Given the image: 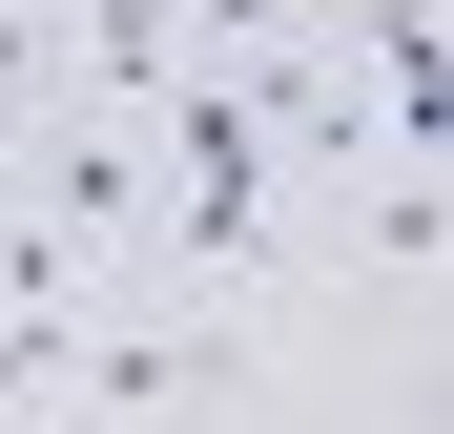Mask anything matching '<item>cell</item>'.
Wrapping results in <instances>:
<instances>
[{
	"instance_id": "cell-1",
	"label": "cell",
	"mask_w": 454,
	"mask_h": 434,
	"mask_svg": "<svg viewBox=\"0 0 454 434\" xmlns=\"http://www.w3.org/2000/svg\"><path fill=\"white\" fill-rule=\"evenodd\" d=\"M227 393H269V373H248L207 311H166V331H104V351L62 331V414H227Z\"/></svg>"
},
{
	"instance_id": "cell-2",
	"label": "cell",
	"mask_w": 454,
	"mask_h": 434,
	"mask_svg": "<svg viewBox=\"0 0 454 434\" xmlns=\"http://www.w3.org/2000/svg\"><path fill=\"white\" fill-rule=\"evenodd\" d=\"M104 228H145V104H83V124H62V249H104Z\"/></svg>"
},
{
	"instance_id": "cell-3",
	"label": "cell",
	"mask_w": 454,
	"mask_h": 434,
	"mask_svg": "<svg viewBox=\"0 0 454 434\" xmlns=\"http://www.w3.org/2000/svg\"><path fill=\"white\" fill-rule=\"evenodd\" d=\"M42 104H62V42L21 21V0H0V124H42Z\"/></svg>"
}]
</instances>
